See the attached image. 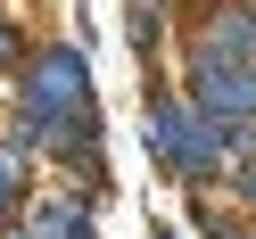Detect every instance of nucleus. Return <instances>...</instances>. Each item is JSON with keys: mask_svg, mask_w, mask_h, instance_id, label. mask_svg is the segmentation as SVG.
<instances>
[{"mask_svg": "<svg viewBox=\"0 0 256 239\" xmlns=\"http://www.w3.org/2000/svg\"><path fill=\"white\" fill-rule=\"evenodd\" d=\"M206 231H215V239H248L240 223H223V215H206Z\"/></svg>", "mask_w": 256, "mask_h": 239, "instance_id": "423d86ee", "label": "nucleus"}, {"mask_svg": "<svg viewBox=\"0 0 256 239\" xmlns=\"http://www.w3.org/2000/svg\"><path fill=\"white\" fill-rule=\"evenodd\" d=\"M240 8H248V0H240Z\"/></svg>", "mask_w": 256, "mask_h": 239, "instance_id": "6e6552de", "label": "nucleus"}, {"mask_svg": "<svg viewBox=\"0 0 256 239\" xmlns=\"http://www.w3.org/2000/svg\"><path fill=\"white\" fill-rule=\"evenodd\" d=\"M149 149H157V165L174 173V182H215L223 165H232V149H240V132L232 124H215L198 99H174V91H157L149 99Z\"/></svg>", "mask_w": 256, "mask_h": 239, "instance_id": "f257e3e1", "label": "nucleus"}, {"mask_svg": "<svg viewBox=\"0 0 256 239\" xmlns=\"http://www.w3.org/2000/svg\"><path fill=\"white\" fill-rule=\"evenodd\" d=\"M8 66H25V33H17V25H0V74H8Z\"/></svg>", "mask_w": 256, "mask_h": 239, "instance_id": "20e7f679", "label": "nucleus"}, {"mask_svg": "<svg viewBox=\"0 0 256 239\" xmlns=\"http://www.w3.org/2000/svg\"><path fill=\"white\" fill-rule=\"evenodd\" d=\"M190 99L206 107L215 124H256V66L248 58H198L190 50Z\"/></svg>", "mask_w": 256, "mask_h": 239, "instance_id": "7ed1b4c3", "label": "nucleus"}, {"mask_svg": "<svg viewBox=\"0 0 256 239\" xmlns=\"http://www.w3.org/2000/svg\"><path fill=\"white\" fill-rule=\"evenodd\" d=\"M8 198H17V157L0 149V215H8Z\"/></svg>", "mask_w": 256, "mask_h": 239, "instance_id": "39448f33", "label": "nucleus"}, {"mask_svg": "<svg viewBox=\"0 0 256 239\" xmlns=\"http://www.w3.org/2000/svg\"><path fill=\"white\" fill-rule=\"evenodd\" d=\"M25 116L42 124V132H58V124H100V107H91V66L74 41H50V50L25 58Z\"/></svg>", "mask_w": 256, "mask_h": 239, "instance_id": "f03ea898", "label": "nucleus"}, {"mask_svg": "<svg viewBox=\"0 0 256 239\" xmlns=\"http://www.w3.org/2000/svg\"><path fill=\"white\" fill-rule=\"evenodd\" d=\"M240 198H248V206H256V173H240Z\"/></svg>", "mask_w": 256, "mask_h": 239, "instance_id": "0eeeda50", "label": "nucleus"}]
</instances>
